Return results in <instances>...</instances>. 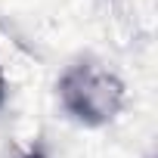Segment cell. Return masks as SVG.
<instances>
[{
	"label": "cell",
	"instance_id": "obj_2",
	"mask_svg": "<svg viewBox=\"0 0 158 158\" xmlns=\"http://www.w3.org/2000/svg\"><path fill=\"white\" fill-rule=\"evenodd\" d=\"M3 96H6V90H3V71H0V106H3Z\"/></svg>",
	"mask_w": 158,
	"mask_h": 158
},
{
	"label": "cell",
	"instance_id": "obj_1",
	"mask_svg": "<svg viewBox=\"0 0 158 158\" xmlns=\"http://www.w3.org/2000/svg\"><path fill=\"white\" fill-rule=\"evenodd\" d=\"M59 99L62 106L87 127H99L112 121L124 102V87L115 74L93 62H81L65 71L59 81Z\"/></svg>",
	"mask_w": 158,
	"mask_h": 158
}]
</instances>
